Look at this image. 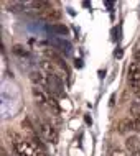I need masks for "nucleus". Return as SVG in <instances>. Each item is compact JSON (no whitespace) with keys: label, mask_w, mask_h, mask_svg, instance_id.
<instances>
[{"label":"nucleus","mask_w":140,"mask_h":156,"mask_svg":"<svg viewBox=\"0 0 140 156\" xmlns=\"http://www.w3.org/2000/svg\"><path fill=\"white\" fill-rule=\"evenodd\" d=\"M13 136V150L17 151V154L20 156H48L46 154L45 148L40 145L36 140H30V138H23V136H18V135H12Z\"/></svg>","instance_id":"obj_1"},{"label":"nucleus","mask_w":140,"mask_h":156,"mask_svg":"<svg viewBox=\"0 0 140 156\" xmlns=\"http://www.w3.org/2000/svg\"><path fill=\"white\" fill-rule=\"evenodd\" d=\"M35 132L40 133L41 138H45L46 141L53 143V145L58 143V132L51 122H45L43 119H38L35 123Z\"/></svg>","instance_id":"obj_2"},{"label":"nucleus","mask_w":140,"mask_h":156,"mask_svg":"<svg viewBox=\"0 0 140 156\" xmlns=\"http://www.w3.org/2000/svg\"><path fill=\"white\" fill-rule=\"evenodd\" d=\"M40 16H41L43 20H46V22L54 23V22H58V20H61V10L50 5L48 8H45V10L40 12Z\"/></svg>","instance_id":"obj_3"},{"label":"nucleus","mask_w":140,"mask_h":156,"mask_svg":"<svg viewBox=\"0 0 140 156\" xmlns=\"http://www.w3.org/2000/svg\"><path fill=\"white\" fill-rule=\"evenodd\" d=\"M129 82L132 86V89L140 86V64L138 62H132L129 66Z\"/></svg>","instance_id":"obj_4"},{"label":"nucleus","mask_w":140,"mask_h":156,"mask_svg":"<svg viewBox=\"0 0 140 156\" xmlns=\"http://www.w3.org/2000/svg\"><path fill=\"white\" fill-rule=\"evenodd\" d=\"M117 132L119 133H129V132H135V120L127 117V119H122L117 123Z\"/></svg>","instance_id":"obj_5"},{"label":"nucleus","mask_w":140,"mask_h":156,"mask_svg":"<svg viewBox=\"0 0 140 156\" xmlns=\"http://www.w3.org/2000/svg\"><path fill=\"white\" fill-rule=\"evenodd\" d=\"M50 43H51L56 49H59V51H63L66 54L71 53V43H69V41H66L64 38H51Z\"/></svg>","instance_id":"obj_6"},{"label":"nucleus","mask_w":140,"mask_h":156,"mask_svg":"<svg viewBox=\"0 0 140 156\" xmlns=\"http://www.w3.org/2000/svg\"><path fill=\"white\" fill-rule=\"evenodd\" d=\"M125 146L130 150V153H134V151H137V150H138V138H135V136L129 138V140L125 141Z\"/></svg>","instance_id":"obj_7"},{"label":"nucleus","mask_w":140,"mask_h":156,"mask_svg":"<svg viewBox=\"0 0 140 156\" xmlns=\"http://www.w3.org/2000/svg\"><path fill=\"white\" fill-rule=\"evenodd\" d=\"M48 30L53 31V33H59V35H66L68 33V28L64 27V25H50Z\"/></svg>","instance_id":"obj_8"},{"label":"nucleus","mask_w":140,"mask_h":156,"mask_svg":"<svg viewBox=\"0 0 140 156\" xmlns=\"http://www.w3.org/2000/svg\"><path fill=\"white\" fill-rule=\"evenodd\" d=\"M130 113H132L134 117H140V99H137L132 104V107H130Z\"/></svg>","instance_id":"obj_9"},{"label":"nucleus","mask_w":140,"mask_h":156,"mask_svg":"<svg viewBox=\"0 0 140 156\" xmlns=\"http://www.w3.org/2000/svg\"><path fill=\"white\" fill-rule=\"evenodd\" d=\"M13 53H15V54H20V56H27V51H25V48H23V46H20V44L13 46Z\"/></svg>","instance_id":"obj_10"},{"label":"nucleus","mask_w":140,"mask_h":156,"mask_svg":"<svg viewBox=\"0 0 140 156\" xmlns=\"http://www.w3.org/2000/svg\"><path fill=\"white\" fill-rule=\"evenodd\" d=\"M134 59L140 64V48H138V49H135V53H134Z\"/></svg>","instance_id":"obj_11"},{"label":"nucleus","mask_w":140,"mask_h":156,"mask_svg":"<svg viewBox=\"0 0 140 156\" xmlns=\"http://www.w3.org/2000/svg\"><path fill=\"white\" fill-rule=\"evenodd\" d=\"M135 120V130H140V117H134Z\"/></svg>","instance_id":"obj_12"},{"label":"nucleus","mask_w":140,"mask_h":156,"mask_svg":"<svg viewBox=\"0 0 140 156\" xmlns=\"http://www.w3.org/2000/svg\"><path fill=\"white\" fill-rule=\"evenodd\" d=\"M129 156H140V150H137V151H134V153H130Z\"/></svg>","instance_id":"obj_13"},{"label":"nucleus","mask_w":140,"mask_h":156,"mask_svg":"<svg viewBox=\"0 0 140 156\" xmlns=\"http://www.w3.org/2000/svg\"><path fill=\"white\" fill-rule=\"evenodd\" d=\"M2 156H8V154L5 153V151H2Z\"/></svg>","instance_id":"obj_14"}]
</instances>
